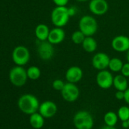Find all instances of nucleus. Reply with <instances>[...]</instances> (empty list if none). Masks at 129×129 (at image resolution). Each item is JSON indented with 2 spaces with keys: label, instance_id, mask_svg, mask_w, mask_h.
<instances>
[{
  "label": "nucleus",
  "instance_id": "nucleus-1",
  "mask_svg": "<svg viewBox=\"0 0 129 129\" xmlns=\"http://www.w3.org/2000/svg\"><path fill=\"white\" fill-rule=\"evenodd\" d=\"M40 103L38 99L33 94L27 93L22 95L18 101V106L20 110L27 115H31L39 110Z\"/></svg>",
  "mask_w": 129,
  "mask_h": 129
},
{
  "label": "nucleus",
  "instance_id": "nucleus-2",
  "mask_svg": "<svg viewBox=\"0 0 129 129\" xmlns=\"http://www.w3.org/2000/svg\"><path fill=\"white\" fill-rule=\"evenodd\" d=\"M69 18L70 16L66 6H56L51 13V21L55 27H64L68 24Z\"/></svg>",
  "mask_w": 129,
  "mask_h": 129
},
{
  "label": "nucleus",
  "instance_id": "nucleus-3",
  "mask_svg": "<svg viewBox=\"0 0 129 129\" xmlns=\"http://www.w3.org/2000/svg\"><path fill=\"white\" fill-rule=\"evenodd\" d=\"M73 122L76 129H92L94 123L92 115L85 110L76 112L73 118Z\"/></svg>",
  "mask_w": 129,
  "mask_h": 129
},
{
  "label": "nucleus",
  "instance_id": "nucleus-4",
  "mask_svg": "<svg viewBox=\"0 0 129 129\" xmlns=\"http://www.w3.org/2000/svg\"><path fill=\"white\" fill-rule=\"evenodd\" d=\"M78 27L86 37H93L98 30V23L93 17L84 15L80 19Z\"/></svg>",
  "mask_w": 129,
  "mask_h": 129
},
{
  "label": "nucleus",
  "instance_id": "nucleus-5",
  "mask_svg": "<svg viewBox=\"0 0 129 129\" xmlns=\"http://www.w3.org/2000/svg\"><path fill=\"white\" fill-rule=\"evenodd\" d=\"M27 70L22 66H17L13 67L9 72V80L11 83L16 87L24 86L27 81Z\"/></svg>",
  "mask_w": 129,
  "mask_h": 129
},
{
  "label": "nucleus",
  "instance_id": "nucleus-6",
  "mask_svg": "<svg viewBox=\"0 0 129 129\" xmlns=\"http://www.w3.org/2000/svg\"><path fill=\"white\" fill-rule=\"evenodd\" d=\"M30 52L24 46H16L12 52V60L19 66H24L30 60Z\"/></svg>",
  "mask_w": 129,
  "mask_h": 129
},
{
  "label": "nucleus",
  "instance_id": "nucleus-7",
  "mask_svg": "<svg viewBox=\"0 0 129 129\" xmlns=\"http://www.w3.org/2000/svg\"><path fill=\"white\" fill-rule=\"evenodd\" d=\"M61 94L66 101L73 103L78 99L80 96V90L75 84L68 82L64 84V87L61 91Z\"/></svg>",
  "mask_w": 129,
  "mask_h": 129
},
{
  "label": "nucleus",
  "instance_id": "nucleus-8",
  "mask_svg": "<svg viewBox=\"0 0 129 129\" xmlns=\"http://www.w3.org/2000/svg\"><path fill=\"white\" fill-rule=\"evenodd\" d=\"M113 79L114 77L112 76V73L106 69L100 71L96 77L97 85L104 90L109 89L113 86Z\"/></svg>",
  "mask_w": 129,
  "mask_h": 129
},
{
  "label": "nucleus",
  "instance_id": "nucleus-9",
  "mask_svg": "<svg viewBox=\"0 0 129 129\" xmlns=\"http://www.w3.org/2000/svg\"><path fill=\"white\" fill-rule=\"evenodd\" d=\"M37 52L41 59L46 61L51 59L55 53L53 44L49 43L48 40L40 41L37 46Z\"/></svg>",
  "mask_w": 129,
  "mask_h": 129
},
{
  "label": "nucleus",
  "instance_id": "nucleus-10",
  "mask_svg": "<svg viewBox=\"0 0 129 129\" xmlns=\"http://www.w3.org/2000/svg\"><path fill=\"white\" fill-rule=\"evenodd\" d=\"M109 61L110 58L106 53L98 52L95 54L92 58V66L95 69L98 71L105 70L109 67Z\"/></svg>",
  "mask_w": 129,
  "mask_h": 129
},
{
  "label": "nucleus",
  "instance_id": "nucleus-11",
  "mask_svg": "<svg viewBox=\"0 0 129 129\" xmlns=\"http://www.w3.org/2000/svg\"><path fill=\"white\" fill-rule=\"evenodd\" d=\"M89 9L93 15H103L109 9V4L106 0H90Z\"/></svg>",
  "mask_w": 129,
  "mask_h": 129
},
{
  "label": "nucleus",
  "instance_id": "nucleus-12",
  "mask_svg": "<svg viewBox=\"0 0 129 129\" xmlns=\"http://www.w3.org/2000/svg\"><path fill=\"white\" fill-rule=\"evenodd\" d=\"M112 49L118 52H127L129 49V37L124 35L115 37L112 40Z\"/></svg>",
  "mask_w": 129,
  "mask_h": 129
},
{
  "label": "nucleus",
  "instance_id": "nucleus-13",
  "mask_svg": "<svg viewBox=\"0 0 129 129\" xmlns=\"http://www.w3.org/2000/svg\"><path fill=\"white\" fill-rule=\"evenodd\" d=\"M57 106L56 104L50 100H46L42 103L39 107V112L44 118H52L57 112Z\"/></svg>",
  "mask_w": 129,
  "mask_h": 129
},
{
  "label": "nucleus",
  "instance_id": "nucleus-14",
  "mask_svg": "<svg viewBox=\"0 0 129 129\" xmlns=\"http://www.w3.org/2000/svg\"><path fill=\"white\" fill-rule=\"evenodd\" d=\"M83 78V71L78 66H72L66 72V79L68 82L76 84Z\"/></svg>",
  "mask_w": 129,
  "mask_h": 129
},
{
  "label": "nucleus",
  "instance_id": "nucleus-15",
  "mask_svg": "<svg viewBox=\"0 0 129 129\" xmlns=\"http://www.w3.org/2000/svg\"><path fill=\"white\" fill-rule=\"evenodd\" d=\"M64 38H66V33L62 27H55V28L50 30L47 40L53 45H57L61 43Z\"/></svg>",
  "mask_w": 129,
  "mask_h": 129
},
{
  "label": "nucleus",
  "instance_id": "nucleus-16",
  "mask_svg": "<svg viewBox=\"0 0 129 129\" xmlns=\"http://www.w3.org/2000/svg\"><path fill=\"white\" fill-rule=\"evenodd\" d=\"M128 81L126 77L124 75H118L114 77L113 79V86L116 89V90L125 91L128 88Z\"/></svg>",
  "mask_w": 129,
  "mask_h": 129
},
{
  "label": "nucleus",
  "instance_id": "nucleus-17",
  "mask_svg": "<svg viewBox=\"0 0 129 129\" xmlns=\"http://www.w3.org/2000/svg\"><path fill=\"white\" fill-rule=\"evenodd\" d=\"M49 28L47 25L44 24H40L36 27L35 35L39 41H45L48 40L49 34Z\"/></svg>",
  "mask_w": 129,
  "mask_h": 129
},
{
  "label": "nucleus",
  "instance_id": "nucleus-18",
  "mask_svg": "<svg viewBox=\"0 0 129 129\" xmlns=\"http://www.w3.org/2000/svg\"><path fill=\"white\" fill-rule=\"evenodd\" d=\"M44 117L40 112H35L30 115V124L35 129H40L44 125Z\"/></svg>",
  "mask_w": 129,
  "mask_h": 129
},
{
  "label": "nucleus",
  "instance_id": "nucleus-19",
  "mask_svg": "<svg viewBox=\"0 0 129 129\" xmlns=\"http://www.w3.org/2000/svg\"><path fill=\"white\" fill-rule=\"evenodd\" d=\"M81 45L84 50L87 52H93L97 49V43L92 37H86Z\"/></svg>",
  "mask_w": 129,
  "mask_h": 129
},
{
  "label": "nucleus",
  "instance_id": "nucleus-20",
  "mask_svg": "<svg viewBox=\"0 0 129 129\" xmlns=\"http://www.w3.org/2000/svg\"><path fill=\"white\" fill-rule=\"evenodd\" d=\"M123 64H124V63L122 62V61L120 58H110L108 69L112 72H121Z\"/></svg>",
  "mask_w": 129,
  "mask_h": 129
},
{
  "label": "nucleus",
  "instance_id": "nucleus-21",
  "mask_svg": "<svg viewBox=\"0 0 129 129\" xmlns=\"http://www.w3.org/2000/svg\"><path fill=\"white\" fill-rule=\"evenodd\" d=\"M118 115L112 111L107 112L104 115V122L107 125L115 126L118 122Z\"/></svg>",
  "mask_w": 129,
  "mask_h": 129
},
{
  "label": "nucleus",
  "instance_id": "nucleus-22",
  "mask_svg": "<svg viewBox=\"0 0 129 129\" xmlns=\"http://www.w3.org/2000/svg\"><path fill=\"white\" fill-rule=\"evenodd\" d=\"M27 74L29 79L37 80L41 75V71L37 66H30L27 70Z\"/></svg>",
  "mask_w": 129,
  "mask_h": 129
},
{
  "label": "nucleus",
  "instance_id": "nucleus-23",
  "mask_svg": "<svg viewBox=\"0 0 129 129\" xmlns=\"http://www.w3.org/2000/svg\"><path fill=\"white\" fill-rule=\"evenodd\" d=\"M86 36L84 34L83 32H81L80 30H76L72 34V37H71V39H72V41L76 44V45H79V44H82L83 41L84 40Z\"/></svg>",
  "mask_w": 129,
  "mask_h": 129
},
{
  "label": "nucleus",
  "instance_id": "nucleus-24",
  "mask_svg": "<svg viewBox=\"0 0 129 129\" xmlns=\"http://www.w3.org/2000/svg\"><path fill=\"white\" fill-rule=\"evenodd\" d=\"M118 119L122 121H126L129 119V107L127 106H121L117 112Z\"/></svg>",
  "mask_w": 129,
  "mask_h": 129
},
{
  "label": "nucleus",
  "instance_id": "nucleus-25",
  "mask_svg": "<svg viewBox=\"0 0 129 129\" xmlns=\"http://www.w3.org/2000/svg\"><path fill=\"white\" fill-rule=\"evenodd\" d=\"M64 84H66V83H64L63 81H61L60 79H56V80L53 81L52 85V87L54 90H58V91H61V90L64 87Z\"/></svg>",
  "mask_w": 129,
  "mask_h": 129
},
{
  "label": "nucleus",
  "instance_id": "nucleus-26",
  "mask_svg": "<svg viewBox=\"0 0 129 129\" xmlns=\"http://www.w3.org/2000/svg\"><path fill=\"white\" fill-rule=\"evenodd\" d=\"M121 73L126 78H129V62H126L123 64L122 69L121 70Z\"/></svg>",
  "mask_w": 129,
  "mask_h": 129
},
{
  "label": "nucleus",
  "instance_id": "nucleus-27",
  "mask_svg": "<svg viewBox=\"0 0 129 129\" xmlns=\"http://www.w3.org/2000/svg\"><path fill=\"white\" fill-rule=\"evenodd\" d=\"M69 0H52L53 3L56 6H66Z\"/></svg>",
  "mask_w": 129,
  "mask_h": 129
},
{
  "label": "nucleus",
  "instance_id": "nucleus-28",
  "mask_svg": "<svg viewBox=\"0 0 129 129\" xmlns=\"http://www.w3.org/2000/svg\"><path fill=\"white\" fill-rule=\"evenodd\" d=\"M115 96L117 100H122L124 99V91L121 90H117L116 93H115Z\"/></svg>",
  "mask_w": 129,
  "mask_h": 129
},
{
  "label": "nucleus",
  "instance_id": "nucleus-29",
  "mask_svg": "<svg viewBox=\"0 0 129 129\" xmlns=\"http://www.w3.org/2000/svg\"><path fill=\"white\" fill-rule=\"evenodd\" d=\"M68 12H69V15L71 18V17H73L74 15H76L77 9L75 7H70V8H68Z\"/></svg>",
  "mask_w": 129,
  "mask_h": 129
},
{
  "label": "nucleus",
  "instance_id": "nucleus-30",
  "mask_svg": "<svg viewBox=\"0 0 129 129\" xmlns=\"http://www.w3.org/2000/svg\"><path fill=\"white\" fill-rule=\"evenodd\" d=\"M124 100L129 105V87L124 91Z\"/></svg>",
  "mask_w": 129,
  "mask_h": 129
},
{
  "label": "nucleus",
  "instance_id": "nucleus-31",
  "mask_svg": "<svg viewBox=\"0 0 129 129\" xmlns=\"http://www.w3.org/2000/svg\"><path fill=\"white\" fill-rule=\"evenodd\" d=\"M121 126H122V127H124L125 129H128L129 128V121H128V120L122 121H121Z\"/></svg>",
  "mask_w": 129,
  "mask_h": 129
},
{
  "label": "nucleus",
  "instance_id": "nucleus-32",
  "mask_svg": "<svg viewBox=\"0 0 129 129\" xmlns=\"http://www.w3.org/2000/svg\"><path fill=\"white\" fill-rule=\"evenodd\" d=\"M101 129H116V127L115 126H109V125L106 124L105 126H103Z\"/></svg>",
  "mask_w": 129,
  "mask_h": 129
},
{
  "label": "nucleus",
  "instance_id": "nucleus-33",
  "mask_svg": "<svg viewBox=\"0 0 129 129\" xmlns=\"http://www.w3.org/2000/svg\"><path fill=\"white\" fill-rule=\"evenodd\" d=\"M126 59H127V61L129 62V49L126 52Z\"/></svg>",
  "mask_w": 129,
  "mask_h": 129
},
{
  "label": "nucleus",
  "instance_id": "nucleus-34",
  "mask_svg": "<svg viewBox=\"0 0 129 129\" xmlns=\"http://www.w3.org/2000/svg\"><path fill=\"white\" fill-rule=\"evenodd\" d=\"M77 1H78V2H86V1H87V0H77Z\"/></svg>",
  "mask_w": 129,
  "mask_h": 129
},
{
  "label": "nucleus",
  "instance_id": "nucleus-35",
  "mask_svg": "<svg viewBox=\"0 0 129 129\" xmlns=\"http://www.w3.org/2000/svg\"><path fill=\"white\" fill-rule=\"evenodd\" d=\"M128 82H129V79H128Z\"/></svg>",
  "mask_w": 129,
  "mask_h": 129
},
{
  "label": "nucleus",
  "instance_id": "nucleus-36",
  "mask_svg": "<svg viewBox=\"0 0 129 129\" xmlns=\"http://www.w3.org/2000/svg\"><path fill=\"white\" fill-rule=\"evenodd\" d=\"M128 121H129V119H128Z\"/></svg>",
  "mask_w": 129,
  "mask_h": 129
},
{
  "label": "nucleus",
  "instance_id": "nucleus-37",
  "mask_svg": "<svg viewBox=\"0 0 129 129\" xmlns=\"http://www.w3.org/2000/svg\"><path fill=\"white\" fill-rule=\"evenodd\" d=\"M128 129H129V128H128Z\"/></svg>",
  "mask_w": 129,
  "mask_h": 129
}]
</instances>
